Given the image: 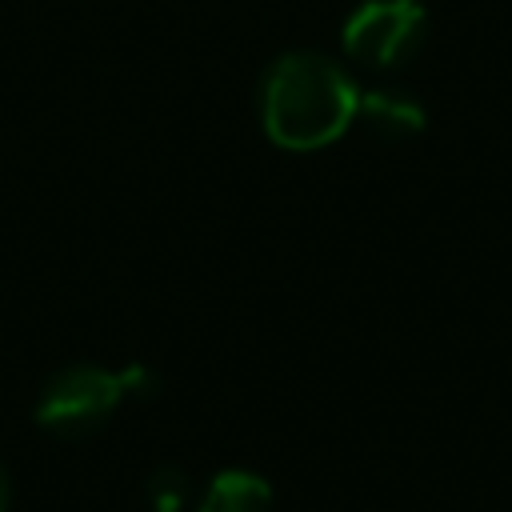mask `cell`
Instances as JSON below:
<instances>
[{"mask_svg": "<svg viewBox=\"0 0 512 512\" xmlns=\"http://www.w3.org/2000/svg\"><path fill=\"white\" fill-rule=\"evenodd\" d=\"M188 492H192V480L180 468H172V464L160 468V472H152V480H148L152 512H180L184 500H188Z\"/></svg>", "mask_w": 512, "mask_h": 512, "instance_id": "obj_6", "label": "cell"}, {"mask_svg": "<svg viewBox=\"0 0 512 512\" xmlns=\"http://www.w3.org/2000/svg\"><path fill=\"white\" fill-rule=\"evenodd\" d=\"M8 508V472H4V464H0V512Z\"/></svg>", "mask_w": 512, "mask_h": 512, "instance_id": "obj_7", "label": "cell"}, {"mask_svg": "<svg viewBox=\"0 0 512 512\" xmlns=\"http://www.w3.org/2000/svg\"><path fill=\"white\" fill-rule=\"evenodd\" d=\"M272 508V488L264 476L256 472H220L204 496L196 512H268Z\"/></svg>", "mask_w": 512, "mask_h": 512, "instance_id": "obj_5", "label": "cell"}, {"mask_svg": "<svg viewBox=\"0 0 512 512\" xmlns=\"http://www.w3.org/2000/svg\"><path fill=\"white\" fill-rule=\"evenodd\" d=\"M124 396H128L124 372L76 364V368L56 372L44 384V392L36 400V420H40V428H48L56 436H88L116 412V404Z\"/></svg>", "mask_w": 512, "mask_h": 512, "instance_id": "obj_2", "label": "cell"}, {"mask_svg": "<svg viewBox=\"0 0 512 512\" xmlns=\"http://www.w3.org/2000/svg\"><path fill=\"white\" fill-rule=\"evenodd\" d=\"M360 92L352 76L320 52H288L280 56L260 92L264 128L280 148L312 152L332 144L356 116Z\"/></svg>", "mask_w": 512, "mask_h": 512, "instance_id": "obj_1", "label": "cell"}, {"mask_svg": "<svg viewBox=\"0 0 512 512\" xmlns=\"http://www.w3.org/2000/svg\"><path fill=\"white\" fill-rule=\"evenodd\" d=\"M356 116L380 140H408L424 128V108L408 92H388V88L364 92L360 104H356Z\"/></svg>", "mask_w": 512, "mask_h": 512, "instance_id": "obj_4", "label": "cell"}, {"mask_svg": "<svg viewBox=\"0 0 512 512\" xmlns=\"http://www.w3.org/2000/svg\"><path fill=\"white\" fill-rule=\"evenodd\" d=\"M424 40L420 0H364L344 24V52L368 68L404 64Z\"/></svg>", "mask_w": 512, "mask_h": 512, "instance_id": "obj_3", "label": "cell"}]
</instances>
